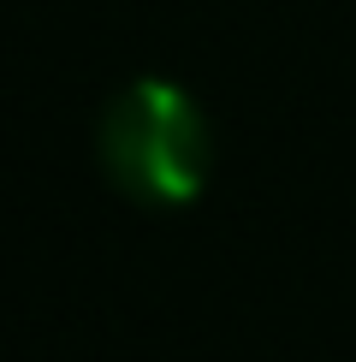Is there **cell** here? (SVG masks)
Masks as SVG:
<instances>
[{"label": "cell", "mask_w": 356, "mask_h": 362, "mask_svg": "<svg viewBox=\"0 0 356 362\" xmlns=\"http://www.w3.org/2000/svg\"><path fill=\"white\" fill-rule=\"evenodd\" d=\"M95 160L137 208H184L214 173V131L202 101L172 78H137L113 89L95 119Z\"/></svg>", "instance_id": "6da1fadb"}]
</instances>
